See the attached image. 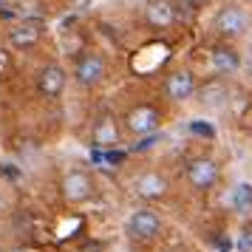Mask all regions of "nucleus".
<instances>
[{"label":"nucleus","mask_w":252,"mask_h":252,"mask_svg":"<svg viewBox=\"0 0 252 252\" xmlns=\"http://www.w3.org/2000/svg\"><path fill=\"white\" fill-rule=\"evenodd\" d=\"M43 37H46V23H40V20H23V23H14L12 29L6 32V43H9V48H14V51H29V48H34Z\"/></svg>","instance_id":"obj_12"},{"label":"nucleus","mask_w":252,"mask_h":252,"mask_svg":"<svg viewBox=\"0 0 252 252\" xmlns=\"http://www.w3.org/2000/svg\"><path fill=\"white\" fill-rule=\"evenodd\" d=\"M184 3H187L190 9H201V6H207V3H210V0H184Z\"/></svg>","instance_id":"obj_20"},{"label":"nucleus","mask_w":252,"mask_h":252,"mask_svg":"<svg viewBox=\"0 0 252 252\" xmlns=\"http://www.w3.org/2000/svg\"><path fill=\"white\" fill-rule=\"evenodd\" d=\"M9 252H23V250H9Z\"/></svg>","instance_id":"obj_22"},{"label":"nucleus","mask_w":252,"mask_h":252,"mask_svg":"<svg viewBox=\"0 0 252 252\" xmlns=\"http://www.w3.org/2000/svg\"><path fill=\"white\" fill-rule=\"evenodd\" d=\"M190 133L193 136H201V139H216V127L210 125V122H204V119H193L190 122Z\"/></svg>","instance_id":"obj_16"},{"label":"nucleus","mask_w":252,"mask_h":252,"mask_svg":"<svg viewBox=\"0 0 252 252\" xmlns=\"http://www.w3.org/2000/svg\"><path fill=\"white\" fill-rule=\"evenodd\" d=\"M161 227H164V221H161V216L153 207H139L125 221V232L133 241H142V244H150V241L159 238Z\"/></svg>","instance_id":"obj_6"},{"label":"nucleus","mask_w":252,"mask_h":252,"mask_svg":"<svg viewBox=\"0 0 252 252\" xmlns=\"http://www.w3.org/2000/svg\"><path fill=\"white\" fill-rule=\"evenodd\" d=\"M34 88L43 99H60L68 88V71L60 63H46L34 71Z\"/></svg>","instance_id":"obj_9"},{"label":"nucleus","mask_w":252,"mask_h":252,"mask_svg":"<svg viewBox=\"0 0 252 252\" xmlns=\"http://www.w3.org/2000/svg\"><path fill=\"white\" fill-rule=\"evenodd\" d=\"M229 207L238 213V216H252V184L250 182H241L232 187V193H229Z\"/></svg>","instance_id":"obj_15"},{"label":"nucleus","mask_w":252,"mask_h":252,"mask_svg":"<svg viewBox=\"0 0 252 252\" xmlns=\"http://www.w3.org/2000/svg\"><path fill=\"white\" fill-rule=\"evenodd\" d=\"M130 193L136 195L139 201H148V204L161 201L170 193V179L161 170H142L130 179Z\"/></svg>","instance_id":"obj_8"},{"label":"nucleus","mask_w":252,"mask_h":252,"mask_svg":"<svg viewBox=\"0 0 252 252\" xmlns=\"http://www.w3.org/2000/svg\"><path fill=\"white\" fill-rule=\"evenodd\" d=\"M159 133H153V136H142V139H136L133 145H130V153H148V150H153L156 148V142H159Z\"/></svg>","instance_id":"obj_17"},{"label":"nucleus","mask_w":252,"mask_h":252,"mask_svg":"<svg viewBox=\"0 0 252 252\" xmlns=\"http://www.w3.org/2000/svg\"><path fill=\"white\" fill-rule=\"evenodd\" d=\"M184 179L195 193H210L221 179V164L210 156H195L184 164Z\"/></svg>","instance_id":"obj_7"},{"label":"nucleus","mask_w":252,"mask_h":252,"mask_svg":"<svg viewBox=\"0 0 252 252\" xmlns=\"http://www.w3.org/2000/svg\"><path fill=\"white\" fill-rule=\"evenodd\" d=\"M244 3H252V0H244Z\"/></svg>","instance_id":"obj_23"},{"label":"nucleus","mask_w":252,"mask_h":252,"mask_svg":"<svg viewBox=\"0 0 252 252\" xmlns=\"http://www.w3.org/2000/svg\"><path fill=\"white\" fill-rule=\"evenodd\" d=\"M94 150H116L122 142V119L114 111H102L91 122V133H88Z\"/></svg>","instance_id":"obj_5"},{"label":"nucleus","mask_w":252,"mask_h":252,"mask_svg":"<svg viewBox=\"0 0 252 252\" xmlns=\"http://www.w3.org/2000/svg\"><path fill=\"white\" fill-rule=\"evenodd\" d=\"M0 210H3V195H0Z\"/></svg>","instance_id":"obj_21"},{"label":"nucleus","mask_w":252,"mask_h":252,"mask_svg":"<svg viewBox=\"0 0 252 252\" xmlns=\"http://www.w3.org/2000/svg\"><path fill=\"white\" fill-rule=\"evenodd\" d=\"M210 29L216 32V37L221 43H232V40L247 37V32L252 29V17L241 3H224V6L213 14Z\"/></svg>","instance_id":"obj_2"},{"label":"nucleus","mask_w":252,"mask_h":252,"mask_svg":"<svg viewBox=\"0 0 252 252\" xmlns=\"http://www.w3.org/2000/svg\"><path fill=\"white\" fill-rule=\"evenodd\" d=\"M238 252H252V229H244L238 235Z\"/></svg>","instance_id":"obj_18"},{"label":"nucleus","mask_w":252,"mask_h":252,"mask_svg":"<svg viewBox=\"0 0 252 252\" xmlns=\"http://www.w3.org/2000/svg\"><path fill=\"white\" fill-rule=\"evenodd\" d=\"M142 3H145V0H142Z\"/></svg>","instance_id":"obj_24"},{"label":"nucleus","mask_w":252,"mask_h":252,"mask_svg":"<svg viewBox=\"0 0 252 252\" xmlns=\"http://www.w3.org/2000/svg\"><path fill=\"white\" fill-rule=\"evenodd\" d=\"M161 127V111L153 102H139L133 108H127V114L122 116V130H127L133 139L153 136Z\"/></svg>","instance_id":"obj_4"},{"label":"nucleus","mask_w":252,"mask_h":252,"mask_svg":"<svg viewBox=\"0 0 252 252\" xmlns=\"http://www.w3.org/2000/svg\"><path fill=\"white\" fill-rule=\"evenodd\" d=\"M161 91H164V96H167L170 102L184 105L195 96L198 80H195V74L190 68H173L170 74L164 77V82H161Z\"/></svg>","instance_id":"obj_10"},{"label":"nucleus","mask_w":252,"mask_h":252,"mask_svg":"<svg viewBox=\"0 0 252 252\" xmlns=\"http://www.w3.org/2000/svg\"><path fill=\"white\" fill-rule=\"evenodd\" d=\"M108 77V60H105L102 51L96 48H82L80 54L74 57V65H71V82L82 88V91H94L99 88Z\"/></svg>","instance_id":"obj_1"},{"label":"nucleus","mask_w":252,"mask_h":252,"mask_svg":"<svg viewBox=\"0 0 252 252\" xmlns=\"http://www.w3.org/2000/svg\"><path fill=\"white\" fill-rule=\"evenodd\" d=\"M60 195L71 207L88 204L94 195H96V179H94V173L85 170V167H71V170H65L63 179H60Z\"/></svg>","instance_id":"obj_3"},{"label":"nucleus","mask_w":252,"mask_h":252,"mask_svg":"<svg viewBox=\"0 0 252 252\" xmlns=\"http://www.w3.org/2000/svg\"><path fill=\"white\" fill-rule=\"evenodd\" d=\"M6 68H9V54H6V48L0 46V74H3Z\"/></svg>","instance_id":"obj_19"},{"label":"nucleus","mask_w":252,"mask_h":252,"mask_svg":"<svg viewBox=\"0 0 252 252\" xmlns=\"http://www.w3.org/2000/svg\"><path fill=\"white\" fill-rule=\"evenodd\" d=\"M229 99V82L224 77H213L204 85H198L195 91V102L201 108H224Z\"/></svg>","instance_id":"obj_14"},{"label":"nucleus","mask_w":252,"mask_h":252,"mask_svg":"<svg viewBox=\"0 0 252 252\" xmlns=\"http://www.w3.org/2000/svg\"><path fill=\"white\" fill-rule=\"evenodd\" d=\"M142 20L145 26L156 29V32H164V29H173L179 23V9L173 0H145L142 6Z\"/></svg>","instance_id":"obj_11"},{"label":"nucleus","mask_w":252,"mask_h":252,"mask_svg":"<svg viewBox=\"0 0 252 252\" xmlns=\"http://www.w3.org/2000/svg\"><path fill=\"white\" fill-rule=\"evenodd\" d=\"M241 51L232 43H216L210 48V68L216 71L218 77H229L241 68Z\"/></svg>","instance_id":"obj_13"}]
</instances>
